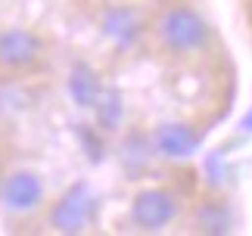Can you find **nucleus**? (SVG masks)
<instances>
[{"mask_svg":"<svg viewBox=\"0 0 252 236\" xmlns=\"http://www.w3.org/2000/svg\"><path fill=\"white\" fill-rule=\"evenodd\" d=\"M237 227V214L227 199H202L193 211V230L199 233H230Z\"/></svg>","mask_w":252,"mask_h":236,"instance_id":"obj_9","label":"nucleus"},{"mask_svg":"<svg viewBox=\"0 0 252 236\" xmlns=\"http://www.w3.org/2000/svg\"><path fill=\"white\" fill-rule=\"evenodd\" d=\"M37 109L34 78L0 75V131H13Z\"/></svg>","mask_w":252,"mask_h":236,"instance_id":"obj_7","label":"nucleus"},{"mask_svg":"<svg viewBox=\"0 0 252 236\" xmlns=\"http://www.w3.org/2000/svg\"><path fill=\"white\" fill-rule=\"evenodd\" d=\"M53 47L32 25H0V75L37 78L50 65Z\"/></svg>","mask_w":252,"mask_h":236,"instance_id":"obj_3","label":"nucleus"},{"mask_svg":"<svg viewBox=\"0 0 252 236\" xmlns=\"http://www.w3.org/2000/svg\"><path fill=\"white\" fill-rule=\"evenodd\" d=\"M150 47L162 59L178 65H190L196 59H206L215 47V25L199 13L196 6L168 3L150 19Z\"/></svg>","mask_w":252,"mask_h":236,"instance_id":"obj_1","label":"nucleus"},{"mask_svg":"<svg viewBox=\"0 0 252 236\" xmlns=\"http://www.w3.org/2000/svg\"><path fill=\"white\" fill-rule=\"evenodd\" d=\"M96 221V196L87 183H72L44 211V224L56 233H84Z\"/></svg>","mask_w":252,"mask_h":236,"instance_id":"obj_6","label":"nucleus"},{"mask_svg":"<svg viewBox=\"0 0 252 236\" xmlns=\"http://www.w3.org/2000/svg\"><path fill=\"white\" fill-rule=\"evenodd\" d=\"M184 208H187V202L174 186L153 183L131 196L128 224L131 230H140V233H165L184 218Z\"/></svg>","mask_w":252,"mask_h":236,"instance_id":"obj_4","label":"nucleus"},{"mask_svg":"<svg viewBox=\"0 0 252 236\" xmlns=\"http://www.w3.org/2000/svg\"><path fill=\"white\" fill-rule=\"evenodd\" d=\"M96 28L115 53H134L150 44V19L134 6V0H103L96 9Z\"/></svg>","mask_w":252,"mask_h":236,"instance_id":"obj_5","label":"nucleus"},{"mask_svg":"<svg viewBox=\"0 0 252 236\" xmlns=\"http://www.w3.org/2000/svg\"><path fill=\"white\" fill-rule=\"evenodd\" d=\"M47 205H50V190L37 168L22 162H9L0 168V218L6 227L19 230L41 221Z\"/></svg>","mask_w":252,"mask_h":236,"instance_id":"obj_2","label":"nucleus"},{"mask_svg":"<svg viewBox=\"0 0 252 236\" xmlns=\"http://www.w3.org/2000/svg\"><path fill=\"white\" fill-rule=\"evenodd\" d=\"M150 146L162 159L181 162L196 155V149L202 146V131L193 127L190 121H159L150 134Z\"/></svg>","mask_w":252,"mask_h":236,"instance_id":"obj_8","label":"nucleus"}]
</instances>
